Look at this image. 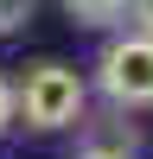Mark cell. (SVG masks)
Segmentation results:
<instances>
[{
  "label": "cell",
  "mask_w": 153,
  "mask_h": 159,
  "mask_svg": "<svg viewBox=\"0 0 153 159\" xmlns=\"http://www.w3.org/2000/svg\"><path fill=\"white\" fill-rule=\"evenodd\" d=\"M13 115H19V89H13L7 76H0V134L13 127Z\"/></svg>",
  "instance_id": "5"
},
{
  "label": "cell",
  "mask_w": 153,
  "mask_h": 159,
  "mask_svg": "<svg viewBox=\"0 0 153 159\" xmlns=\"http://www.w3.org/2000/svg\"><path fill=\"white\" fill-rule=\"evenodd\" d=\"M134 25H140V32H153V0H134Z\"/></svg>",
  "instance_id": "6"
},
{
  "label": "cell",
  "mask_w": 153,
  "mask_h": 159,
  "mask_svg": "<svg viewBox=\"0 0 153 159\" xmlns=\"http://www.w3.org/2000/svg\"><path fill=\"white\" fill-rule=\"evenodd\" d=\"M19 115H26V127H45V134L83 121V76L70 64H32L19 83Z\"/></svg>",
  "instance_id": "1"
},
{
  "label": "cell",
  "mask_w": 153,
  "mask_h": 159,
  "mask_svg": "<svg viewBox=\"0 0 153 159\" xmlns=\"http://www.w3.org/2000/svg\"><path fill=\"white\" fill-rule=\"evenodd\" d=\"M64 13H70V25L102 32V25H121L128 13H134V0H64Z\"/></svg>",
  "instance_id": "3"
},
{
  "label": "cell",
  "mask_w": 153,
  "mask_h": 159,
  "mask_svg": "<svg viewBox=\"0 0 153 159\" xmlns=\"http://www.w3.org/2000/svg\"><path fill=\"white\" fill-rule=\"evenodd\" d=\"M102 89H109L115 108H153V32H128L102 51L96 64Z\"/></svg>",
  "instance_id": "2"
},
{
  "label": "cell",
  "mask_w": 153,
  "mask_h": 159,
  "mask_svg": "<svg viewBox=\"0 0 153 159\" xmlns=\"http://www.w3.org/2000/svg\"><path fill=\"white\" fill-rule=\"evenodd\" d=\"M83 159H128V153H115V147H96V153H83Z\"/></svg>",
  "instance_id": "7"
},
{
  "label": "cell",
  "mask_w": 153,
  "mask_h": 159,
  "mask_svg": "<svg viewBox=\"0 0 153 159\" xmlns=\"http://www.w3.org/2000/svg\"><path fill=\"white\" fill-rule=\"evenodd\" d=\"M26 19H32V0H0V38H7V32H19Z\"/></svg>",
  "instance_id": "4"
}]
</instances>
